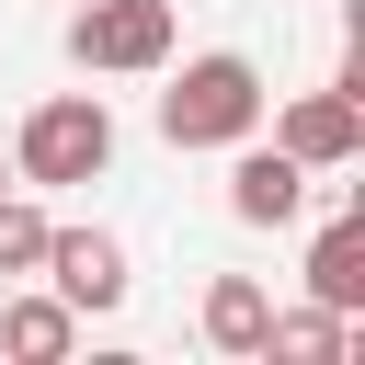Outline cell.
Listing matches in <instances>:
<instances>
[{"label": "cell", "instance_id": "1", "mask_svg": "<svg viewBox=\"0 0 365 365\" xmlns=\"http://www.w3.org/2000/svg\"><path fill=\"white\" fill-rule=\"evenodd\" d=\"M262 68L240 57V46H205V57H182L171 68V91H160V137L171 148H240V137H262Z\"/></svg>", "mask_w": 365, "mask_h": 365}, {"label": "cell", "instance_id": "2", "mask_svg": "<svg viewBox=\"0 0 365 365\" xmlns=\"http://www.w3.org/2000/svg\"><path fill=\"white\" fill-rule=\"evenodd\" d=\"M114 171V114H103V91H46L34 114H23V137H11V182H103Z\"/></svg>", "mask_w": 365, "mask_h": 365}, {"label": "cell", "instance_id": "3", "mask_svg": "<svg viewBox=\"0 0 365 365\" xmlns=\"http://www.w3.org/2000/svg\"><path fill=\"white\" fill-rule=\"evenodd\" d=\"M68 57L103 68V80L171 68V0H80V11H68Z\"/></svg>", "mask_w": 365, "mask_h": 365}, {"label": "cell", "instance_id": "4", "mask_svg": "<svg viewBox=\"0 0 365 365\" xmlns=\"http://www.w3.org/2000/svg\"><path fill=\"white\" fill-rule=\"evenodd\" d=\"M274 148L297 160V171H354L365 160V91H297L285 114H274Z\"/></svg>", "mask_w": 365, "mask_h": 365}, {"label": "cell", "instance_id": "5", "mask_svg": "<svg viewBox=\"0 0 365 365\" xmlns=\"http://www.w3.org/2000/svg\"><path fill=\"white\" fill-rule=\"evenodd\" d=\"M34 274H46V285H57V297H68L80 319L125 308V285H137V274H125V240H114V228H46V262H34Z\"/></svg>", "mask_w": 365, "mask_h": 365}, {"label": "cell", "instance_id": "6", "mask_svg": "<svg viewBox=\"0 0 365 365\" xmlns=\"http://www.w3.org/2000/svg\"><path fill=\"white\" fill-rule=\"evenodd\" d=\"M308 182H319V171H297V160L262 148V137H240V160H228V217H240V228H297Z\"/></svg>", "mask_w": 365, "mask_h": 365}, {"label": "cell", "instance_id": "7", "mask_svg": "<svg viewBox=\"0 0 365 365\" xmlns=\"http://www.w3.org/2000/svg\"><path fill=\"white\" fill-rule=\"evenodd\" d=\"M80 342V308L57 297V285H34V297H0V354L11 365H57Z\"/></svg>", "mask_w": 365, "mask_h": 365}, {"label": "cell", "instance_id": "8", "mask_svg": "<svg viewBox=\"0 0 365 365\" xmlns=\"http://www.w3.org/2000/svg\"><path fill=\"white\" fill-rule=\"evenodd\" d=\"M308 297H319V308H342V319L365 308V217H354V205L308 240Z\"/></svg>", "mask_w": 365, "mask_h": 365}, {"label": "cell", "instance_id": "9", "mask_svg": "<svg viewBox=\"0 0 365 365\" xmlns=\"http://www.w3.org/2000/svg\"><path fill=\"white\" fill-rule=\"evenodd\" d=\"M342 354H354V319H342V308H319V297L262 319V365H342Z\"/></svg>", "mask_w": 365, "mask_h": 365}, {"label": "cell", "instance_id": "10", "mask_svg": "<svg viewBox=\"0 0 365 365\" xmlns=\"http://www.w3.org/2000/svg\"><path fill=\"white\" fill-rule=\"evenodd\" d=\"M262 319H274V297H262L251 274H217L205 308H194V331H205L217 354H262Z\"/></svg>", "mask_w": 365, "mask_h": 365}, {"label": "cell", "instance_id": "11", "mask_svg": "<svg viewBox=\"0 0 365 365\" xmlns=\"http://www.w3.org/2000/svg\"><path fill=\"white\" fill-rule=\"evenodd\" d=\"M46 228H57V217H46L34 194H0V274H34V262H46Z\"/></svg>", "mask_w": 365, "mask_h": 365}, {"label": "cell", "instance_id": "12", "mask_svg": "<svg viewBox=\"0 0 365 365\" xmlns=\"http://www.w3.org/2000/svg\"><path fill=\"white\" fill-rule=\"evenodd\" d=\"M0 194H11V160H0Z\"/></svg>", "mask_w": 365, "mask_h": 365}]
</instances>
